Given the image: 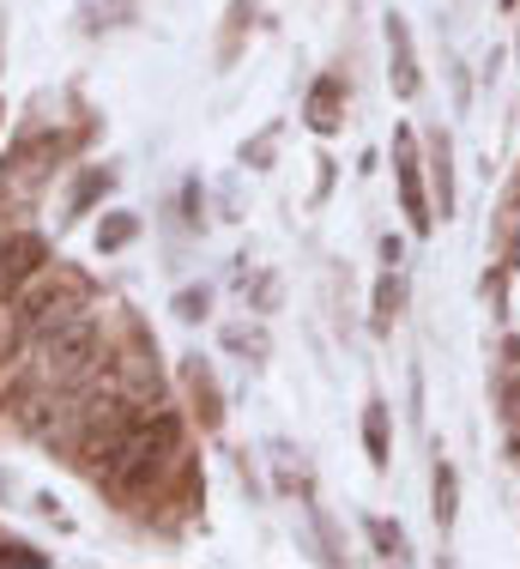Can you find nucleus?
<instances>
[{
    "instance_id": "nucleus-1",
    "label": "nucleus",
    "mask_w": 520,
    "mask_h": 569,
    "mask_svg": "<svg viewBox=\"0 0 520 569\" xmlns=\"http://www.w3.org/2000/svg\"><path fill=\"white\" fill-rule=\"evenodd\" d=\"M176 449H182V418H176V412L133 418L128 437L109 449L103 472H109V485H116V491H146V485H152L158 472L176 460Z\"/></svg>"
},
{
    "instance_id": "nucleus-2",
    "label": "nucleus",
    "mask_w": 520,
    "mask_h": 569,
    "mask_svg": "<svg viewBox=\"0 0 520 569\" xmlns=\"http://www.w3.org/2000/svg\"><path fill=\"white\" fill-rule=\"evenodd\" d=\"M98 321L91 316H73L61 321V328L43 333V376L49 382H79V376L98 370Z\"/></svg>"
},
{
    "instance_id": "nucleus-3",
    "label": "nucleus",
    "mask_w": 520,
    "mask_h": 569,
    "mask_svg": "<svg viewBox=\"0 0 520 569\" xmlns=\"http://www.w3.org/2000/svg\"><path fill=\"white\" fill-rule=\"evenodd\" d=\"M73 316H86V291H79L73 279H61V284H43V291L24 303V321H31L37 333H49V328H61V321H73Z\"/></svg>"
},
{
    "instance_id": "nucleus-4",
    "label": "nucleus",
    "mask_w": 520,
    "mask_h": 569,
    "mask_svg": "<svg viewBox=\"0 0 520 569\" xmlns=\"http://www.w3.org/2000/svg\"><path fill=\"white\" fill-rule=\"evenodd\" d=\"M393 170H400V200H406V219L412 230H430V200H423V182H418V140L412 128H400V140H393Z\"/></svg>"
},
{
    "instance_id": "nucleus-5",
    "label": "nucleus",
    "mask_w": 520,
    "mask_h": 569,
    "mask_svg": "<svg viewBox=\"0 0 520 569\" xmlns=\"http://www.w3.org/2000/svg\"><path fill=\"white\" fill-rule=\"evenodd\" d=\"M43 237H12V242H0V297H12L24 279H37L43 273Z\"/></svg>"
},
{
    "instance_id": "nucleus-6",
    "label": "nucleus",
    "mask_w": 520,
    "mask_h": 569,
    "mask_svg": "<svg viewBox=\"0 0 520 569\" xmlns=\"http://www.w3.org/2000/svg\"><path fill=\"white\" fill-rule=\"evenodd\" d=\"M388 49H393V91L412 98V91H418V67H412V43H406V24L400 19H388Z\"/></svg>"
},
{
    "instance_id": "nucleus-7",
    "label": "nucleus",
    "mask_w": 520,
    "mask_h": 569,
    "mask_svg": "<svg viewBox=\"0 0 520 569\" xmlns=\"http://www.w3.org/2000/svg\"><path fill=\"white\" fill-rule=\"evenodd\" d=\"M309 128L314 133H333L339 128V79H321L309 91Z\"/></svg>"
},
{
    "instance_id": "nucleus-8",
    "label": "nucleus",
    "mask_w": 520,
    "mask_h": 569,
    "mask_svg": "<svg viewBox=\"0 0 520 569\" xmlns=\"http://www.w3.org/2000/svg\"><path fill=\"white\" fill-rule=\"evenodd\" d=\"M363 437H369V460L388 467V412H381V406H369V412H363Z\"/></svg>"
},
{
    "instance_id": "nucleus-9",
    "label": "nucleus",
    "mask_w": 520,
    "mask_h": 569,
    "mask_svg": "<svg viewBox=\"0 0 520 569\" xmlns=\"http://www.w3.org/2000/svg\"><path fill=\"white\" fill-rule=\"evenodd\" d=\"M133 12V0H86V24L98 31V24H121Z\"/></svg>"
},
{
    "instance_id": "nucleus-10",
    "label": "nucleus",
    "mask_w": 520,
    "mask_h": 569,
    "mask_svg": "<svg viewBox=\"0 0 520 569\" xmlns=\"http://www.w3.org/2000/svg\"><path fill=\"white\" fill-rule=\"evenodd\" d=\"M393 316H400V279L388 273V279L376 284V328H388Z\"/></svg>"
},
{
    "instance_id": "nucleus-11",
    "label": "nucleus",
    "mask_w": 520,
    "mask_h": 569,
    "mask_svg": "<svg viewBox=\"0 0 520 569\" xmlns=\"http://www.w3.org/2000/svg\"><path fill=\"white\" fill-rule=\"evenodd\" d=\"M19 351V309H12V297H0V363Z\"/></svg>"
},
{
    "instance_id": "nucleus-12",
    "label": "nucleus",
    "mask_w": 520,
    "mask_h": 569,
    "mask_svg": "<svg viewBox=\"0 0 520 569\" xmlns=\"http://www.w3.org/2000/svg\"><path fill=\"white\" fill-rule=\"evenodd\" d=\"M0 569H49V558L31 546H0Z\"/></svg>"
},
{
    "instance_id": "nucleus-13",
    "label": "nucleus",
    "mask_w": 520,
    "mask_h": 569,
    "mask_svg": "<svg viewBox=\"0 0 520 569\" xmlns=\"http://www.w3.org/2000/svg\"><path fill=\"white\" fill-rule=\"evenodd\" d=\"M436 521H442V527L454 521V472H448V467L436 472Z\"/></svg>"
},
{
    "instance_id": "nucleus-14",
    "label": "nucleus",
    "mask_w": 520,
    "mask_h": 569,
    "mask_svg": "<svg viewBox=\"0 0 520 569\" xmlns=\"http://www.w3.org/2000/svg\"><path fill=\"white\" fill-rule=\"evenodd\" d=\"M376 533V546H381V558H393V563H406V539H400V527H388V521H376L369 527Z\"/></svg>"
},
{
    "instance_id": "nucleus-15",
    "label": "nucleus",
    "mask_w": 520,
    "mask_h": 569,
    "mask_svg": "<svg viewBox=\"0 0 520 569\" xmlns=\"http://www.w3.org/2000/svg\"><path fill=\"white\" fill-rule=\"evenodd\" d=\"M103 188H109V170H91V176H86V182H79V194H73V212H86V207H91V200H98V194H103Z\"/></svg>"
},
{
    "instance_id": "nucleus-16",
    "label": "nucleus",
    "mask_w": 520,
    "mask_h": 569,
    "mask_svg": "<svg viewBox=\"0 0 520 569\" xmlns=\"http://www.w3.org/2000/svg\"><path fill=\"white\" fill-rule=\"evenodd\" d=\"M133 230H140V224H133V219H109V224L98 230V249H121V242H128Z\"/></svg>"
},
{
    "instance_id": "nucleus-17",
    "label": "nucleus",
    "mask_w": 520,
    "mask_h": 569,
    "mask_svg": "<svg viewBox=\"0 0 520 569\" xmlns=\"http://www.w3.org/2000/svg\"><path fill=\"white\" fill-rule=\"evenodd\" d=\"M514 261H520V237H514Z\"/></svg>"
}]
</instances>
